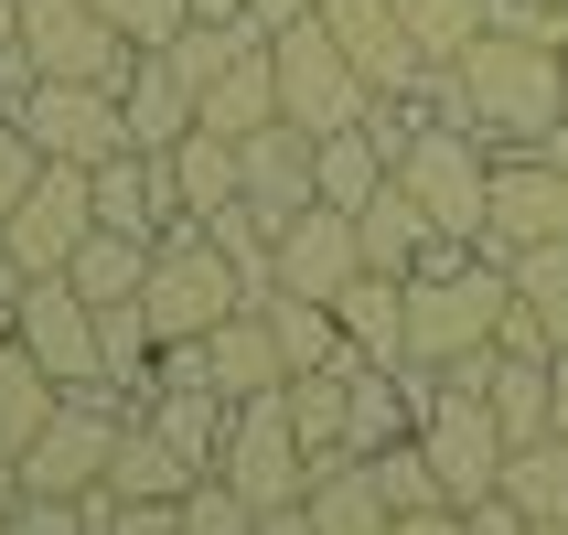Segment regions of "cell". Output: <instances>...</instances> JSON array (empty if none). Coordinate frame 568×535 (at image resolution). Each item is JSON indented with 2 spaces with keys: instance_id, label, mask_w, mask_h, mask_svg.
I'll return each instance as SVG.
<instances>
[{
  "instance_id": "8fae6325",
  "label": "cell",
  "mask_w": 568,
  "mask_h": 535,
  "mask_svg": "<svg viewBox=\"0 0 568 535\" xmlns=\"http://www.w3.org/2000/svg\"><path fill=\"white\" fill-rule=\"evenodd\" d=\"M483 247L526 257V247H568V172L547 151H494V204H483Z\"/></svg>"
},
{
  "instance_id": "f1b7e54d",
  "label": "cell",
  "mask_w": 568,
  "mask_h": 535,
  "mask_svg": "<svg viewBox=\"0 0 568 535\" xmlns=\"http://www.w3.org/2000/svg\"><path fill=\"white\" fill-rule=\"evenodd\" d=\"M526 525H568V440H526L505 461V482H494Z\"/></svg>"
},
{
  "instance_id": "ac0fdd59",
  "label": "cell",
  "mask_w": 568,
  "mask_h": 535,
  "mask_svg": "<svg viewBox=\"0 0 568 535\" xmlns=\"http://www.w3.org/2000/svg\"><path fill=\"white\" fill-rule=\"evenodd\" d=\"M354 236H365V268H386V279H408L418 257L440 247V225L418 215V193L397 183V172H386V183L365 193V204H354Z\"/></svg>"
},
{
  "instance_id": "83f0119b",
  "label": "cell",
  "mask_w": 568,
  "mask_h": 535,
  "mask_svg": "<svg viewBox=\"0 0 568 535\" xmlns=\"http://www.w3.org/2000/svg\"><path fill=\"white\" fill-rule=\"evenodd\" d=\"M54 397H64V385L43 375V364H32V343L11 332V321H0V450H22L32 429L54 418Z\"/></svg>"
},
{
  "instance_id": "d4e9b609",
  "label": "cell",
  "mask_w": 568,
  "mask_h": 535,
  "mask_svg": "<svg viewBox=\"0 0 568 535\" xmlns=\"http://www.w3.org/2000/svg\"><path fill=\"white\" fill-rule=\"evenodd\" d=\"M290 429H301V450L312 461H344V418H354V353L344 364H312V375H290Z\"/></svg>"
},
{
  "instance_id": "7c38bea8",
  "label": "cell",
  "mask_w": 568,
  "mask_h": 535,
  "mask_svg": "<svg viewBox=\"0 0 568 535\" xmlns=\"http://www.w3.org/2000/svg\"><path fill=\"white\" fill-rule=\"evenodd\" d=\"M11 332L32 343V364H43L54 385H108V375H97V300L64 279V268H54V279H22Z\"/></svg>"
},
{
  "instance_id": "44dd1931",
  "label": "cell",
  "mask_w": 568,
  "mask_h": 535,
  "mask_svg": "<svg viewBox=\"0 0 568 535\" xmlns=\"http://www.w3.org/2000/svg\"><path fill=\"white\" fill-rule=\"evenodd\" d=\"M161 172H172V215L183 225H204V215H225V204H236V140H225V128H183V140H172V151H161Z\"/></svg>"
},
{
  "instance_id": "74e56055",
  "label": "cell",
  "mask_w": 568,
  "mask_h": 535,
  "mask_svg": "<svg viewBox=\"0 0 568 535\" xmlns=\"http://www.w3.org/2000/svg\"><path fill=\"white\" fill-rule=\"evenodd\" d=\"M11 535H87V493H22Z\"/></svg>"
},
{
  "instance_id": "7bdbcfd3",
  "label": "cell",
  "mask_w": 568,
  "mask_h": 535,
  "mask_svg": "<svg viewBox=\"0 0 568 535\" xmlns=\"http://www.w3.org/2000/svg\"><path fill=\"white\" fill-rule=\"evenodd\" d=\"M11 514H22V461L0 450V535H11Z\"/></svg>"
},
{
  "instance_id": "7dc6e473",
  "label": "cell",
  "mask_w": 568,
  "mask_h": 535,
  "mask_svg": "<svg viewBox=\"0 0 568 535\" xmlns=\"http://www.w3.org/2000/svg\"><path fill=\"white\" fill-rule=\"evenodd\" d=\"M0 43H22V22H11V0H0Z\"/></svg>"
},
{
  "instance_id": "9a60e30c",
  "label": "cell",
  "mask_w": 568,
  "mask_h": 535,
  "mask_svg": "<svg viewBox=\"0 0 568 535\" xmlns=\"http://www.w3.org/2000/svg\"><path fill=\"white\" fill-rule=\"evenodd\" d=\"M193 107H204V96H193V75L172 54H129V75H119V119H129V151H172V140H183L193 128Z\"/></svg>"
},
{
  "instance_id": "603a6c76",
  "label": "cell",
  "mask_w": 568,
  "mask_h": 535,
  "mask_svg": "<svg viewBox=\"0 0 568 535\" xmlns=\"http://www.w3.org/2000/svg\"><path fill=\"white\" fill-rule=\"evenodd\" d=\"M97 375L119 385L129 408H151V375H161V332L140 300H97Z\"/></svg>"
},
{
  "instance_id": "d6986e66",
  "label": "cell",
  "mask_w": 568,
  "mask_h": 535,
  "mask_svg": "<svg viewBox=\"0 0 568 535\" xmlns=\"http://www.w3.org/2000/svg\"><path fill=\"white\" fill-rule=\"evenodd\" d=\"M204 461H183V450L161 440L151 418H129L119 429V461H108V493H129V504H183V493H204Z\"/></svg>"
},
{
  "instance_id": "f6af8a7d",
  "label": "cell",
  "mask_w": 568,
  "mask_h": 535,
  "mask_svg": "<svg viewBox=\"0 0 568 535\" xmlns=\"http://www.w3.org/2000/svg\"><path fill=\"white\" fill-rule=\"evenodd\" d=\"M193 22H247V0H193Z\"/></svg>"
},
{
  "instance_id": "3957f363",
  "label": "cell",
  "mask_w": 568,
  "mask_h": 535,
  "mask_svg": "<svg viewBox=\"0 0 568 535\" xmlns=\"http://www.w3.org/2000/svg\"><path fill=\"white\" fill-rule=\"evenodd\" d=\"M257 289L236 279V257L204 236V225H172L151 247V279H140V311H151V332L161 343H204L225 311H247Z\"/></svg>"
},
{
  "instance_id": "7a4b0ae2",
  "label": "cell",
  "mask_w": 568,
  "mask_h": 535,
  "mask_svg": "<svg viewBox=\"0 0 568 535\" xmlns=\"http://www.w3.org/2000/svg\"><path fill=\"white\" fill-rule=\"evenodd\" d=\"M515 321V268L494 247H429L408 268V364H462V353L505 343Z\"/></svg>"
},
{
  "instance_id": "484cf974",
  "label": "cell",
  "mask_w": 568,
  "mask_h": 535,
  "mask_svg": "<svg viewBox=\"0 0 568 535\" xmlns=\"http://www.w3.org/2000/svg\"><path fill=\"white\" fill-rule=\"evenodd\" d=\"M386 172H397V161L376 151V128H322V140H312V193H322V204H344V215L386 183Z\"/></svg>"
},
{
  "instance_id": "1f68e13d",
  "label": "cell",
  "mask_w": 568,
  "mask_h": 535,
  "mask_svg": "<svg viewBox=\"0 0 568 535\" xmlns=\"http://www.w3.org/2000/svg\"><path fill=\"white\" fill-rule=\"evenodd\" d=\"M257 43H268L257 22H183L172 43H161V54L183 64V75H193V96H204V86L225 75V64H236V54H257Z\"/></svg>"
},
{
  "instance_id": "ab89813d",
  "label": "cell",
  "mask_w": 568,
  "mask_h": 535,
  "mask_svg": "<svg viewBox=\"0 0 568 535\" xmlns=\"http://www.w3.org/2000/svg\"><path fill=\"white\" fill-rule=\"evenodd\" d=\"M312 11H322V0H247L257 32H290V22H312Z\"/></svg>"
},
{
  "instance_id": "5bb4252c",
  "label": "cell",
  "mask_w": 568,
  "mask_h": 535,
  "mask_svg": "<svg viewBox=\"0 0 568 535\" xmlns=\"http://www.w3.org/2000/svg\"><path fill=\"white\" fill-rule=\"evenodd\" d=\"M322 22H333V43L354 54V75H365L376 96H418L429 75H440V64L408 43V22H397L386 0H322Z\"/></svg>"
},
{
  "instance_id": "bcb514c9",
  "label": "cell",
  "mask_w": 568,
  "mask_h": 535,
  "mask_svg": "<svg viewBox=\"0 0 568 535\" xmlns=\"http://www.w3.org/2000/svg\"><path fill=\"white\" fill-rule=\"evenodd\" d=\"M547 161H558V172H568V119H558V128H547Z\"/></svg>"
},
{
  "instance_id": "7402d4cb",
  "label": "cell",
  "mask_w": 568,
  "mask_h": 535,
  "mask_svg": "<svg viewBox=\"0 0 568 535\" xmlns=\"http://www.w3.org/2000/svg\"><path fill=\"white\" fill-rule=\"evenodd\" d=\"M333 321H344V353H354V364H408V279L365 268V279L333 300Z\"/></svg>"
},
{
  "instance_id": "c3c4849f",
  "label": "cell",
  "mask_w": 568,
  "mask_h": 535,
  "mask_svg": "<svg viewBox=\"0 0 568 535\" xmlns=\"http://www.w3.org/2000/svg\"><path fill=\"white\" fill-rule=\"evenodd\" d=\"M558 11H568V0H558Z\"/></svg>"
},
{
  "instance_id": "836d02e7",
  "label": "cell",
  "mask_w": 568,
  "mask_h": 535,
  "mask_svg": "<svg viewBox=\"0 0 568 535\" xmlns=\"http://www.w3.org/2000/svg\"><path fill=\"white\" fill-rule=\"evenodd\" d=\"M365 472H376V493H386L397 514H418V504H450V493H440V472H429V450H418V440H386V450H365Z\"/></svg>"
},
{
  "instance_id": "d6a6232c",
  "label": "cell",
  "mask_w": 568,
  "mask_h": 535,
  "mask_svg": "<svg viewBox=\"0 0 568 535\" xmlns=\"http://www.w3.org/2000/svg\"><path fill=\"white\" fill-rule=\"evenodd\" d=\"M386 11L408 22V43H418L429 64H450V54L483 32V0H386Z\"/></svg>"
},
{
  "instance_id": "b9f144b4",
  "label": "cell",
  "mask_w": 568,
  "mask_h": 535,
  "mask_svg": "<svg viewBox=\"0 0 568 535\" xmlns=\"http://www.w3.org/2000/svg\"><path fill=\"white\" fill-rule=\"evenodd\" d=\"M22 279H32V268L11 257V236H0V321H11V300H22Z\"/></svg>"
},
{
  "instance_id": "ee69618b",
  "label": "cell",
  "mask_w": 568,
  "mask_h": 535,
  "mask_svg": "<svg viewBox=\"0 0 568 535\" xmlns=\"http://www.w3.org/2000/svg\"><path fill=\"white\" fill-rule=\"evenodd\" d=\"M257 535H312V514H301V504H280V514H257Z\"/></svg>"
},
{
  "instance_id": "9c48e42d",
  "label": "cell",
  "mask_w": 568,
  "mask_h": 535,
  "mask_svg": "<svg viewBox=\"0 0 568 535\" xmlns=\"http://www.w3.org/2000/svg\"><path fill=\"white\" fill-rule=\"evenodd\" d=\"M0 236H11V257H22L32 279L75 268V247L97 236V172H75V161H43V172H32V193L0 215Z\"/></svg>"
},
{
  "instance_id": "cb8c5ba5",
  "label": "cell",
  "mask_w": 568,
  "mask_h": 535,
  "mask_svg": "<svg viewBox=\"0 0 568 535\" xmlns=\"http://www.w3.org/2000/svg\"><path fill=\"white\" fill-rule=\"evenodd\" d=\"M268 119H280V54L257 43V54H236L215 86H204L193 128H225V140H247V128H268Z\"/></svg>"
},
{
  "instance_id": "8992f818",
  "label": "cell",
  "mask_w": 568,
  "mask_h": 535,
  "mask_svg": "<svg viewBox=\"0 0 568 535\" xmlns=\"http://www.w3.org/2000/svg\"><path fill=\"white\" fill-rule=\"evenodd\" d=\"M215 482L236 493V504H257V514H280V504L312 493V450H301V429H290V397H280V385H268V397H236V429H225Z\"/></svg>"
},
{
  "instance_id": "6da1fadb",
  "label": "cell",
  "mask_w": 568,
  "mask_h": 535,
  "mask_svg": "<svg viewBox=\"0 0 568 535\" xmlns=\"http://www.w3.org/2000/svg\"><path fill=\"white\" fill-rule=\"evenodd\" d=\"M440 75H450V107L473 119L483 151H547V128L568 119V54L558 43H526V32L483 22Z\"/></svg>"
},
{
  "instance_id": "5b68a950",
  "label": "cell",
  "mask_w": 568,
  "mask_h": 535,
  "mask_svg": "<svg viewBox=\"0 0 568 535\" xmlns=\"http://www.w3.org/2000/svg\"><path fill=\"white\" fill-rule=\"evenodd\" d=\"M268 54H280V119L290 128H365V107H376V86L354 75V54L333 43V22H290V32H268Z\"/></svg>"
},
{
  "instance_id": "30bf717a",
  "label": "cell",
  "mask_w": 568,
  "mask_h": 535,
  "mask_svg": "<svg viewBox=\"0 0 568 535\" xmlns=\"http://www.w3.org/2000/svg\"><path fill=\"white\" fill-rule=\"evenodd\" d=\"M11 22H22V54L32 75H75V86H119L129 75V32L97 22V0H11Z\"/></svg>"
},
{
  "instance_id": "52a82bcc",
  "label": "cell",
  "mask_w": 568,
  "mask_h": 535,
  "mask_svg": "<svg viewBox=\"0 0 568 535\" xmlns=\"http://www.w3.org/2000/svg\"><path fill=\"white\" fill-rule=\"evenodd\" d=\"M418 450H429V472H440L450 504H494V482H505V461H515L505 418L483 408L473 385H450V375H440V397L418 408Z\"/></svg>"
},
{
  "instance_id": "e575fe53",
  "label": "cell",
  "mask_w": 568,
  "mask_h": 535,
  "mask_svg": "<svg viewBox=\"0 0 568 535\" xmlns=\"http://www.w3.org/2000/svg\"><path fill=\"white\" fill-rule=\"evenodd\" d=\"M97 22H108V32H129V43L151 54V43H172V32L193 22V0H97Z\"/></svg>"
},
{
  "instance_id": "e0dca14e",
  "label": "cell",
  "mask_w": 568,
  "mask_h": 535,
  "mask_svg": "<svg viewBox=\"0 0 568 535\" xmlns=\"http://www.w3.org/2000/svg\"><path fill=\"white\" fill-rule=\"evenodd\" d=\"M204 375L225 385V397H268V385H290V353H280V332H268V311H225L215 332H204Z\"/></svg>"
},
{
  "instance_id": "277c9868",
  "label": "cell",
  "mask_w": 568,
  "mask_h": 535,
  "mask_svg": "<svg viewBox=\"0 0 568 535\" xmlns=\"http://www.w3.org/2000/svg\"><path fill=\"white\" fill-rule=\"evenodd\" d=\"M129 418H140V408H129L119 385H64L54 418L11 450V461H22V493H97L108 461H119V429H129Z\"/></svg>"
},
{
  "instance_id": "ffe728a7",
  "label": "cell",
  "mask_w": 568,
  "mask_h": 535,
  "mask_svg": "<svg viewBox=\"0 0 568 535\" xmlns=\"http://www.w3.org/2000/svg\"><path fill=\"white\" fill-rule=\"evenodd\" d=\"M301 514H312V535H397V504L376 493V472L365 461H312V493H301Z\"/></svg>"
},
{
  "instance_id": "ba28073f",
  "label": "cell",
  "mask_w": 568,
  "mask_h": 535,
  "mask_svg": "<svg viewBox=\"0 0 568 535\" xmlns=\"http://www.w3.org/2000/svg\"><path fill=\"white\" fill-rule=\"evenodd\" d=\"M11 119L32 128V151H43V161H75V172H97V161H119V151H129L119 86H75V75H32V86L11 96Z\"/></svg>"
},
{
  "instance_id": "d590c367",
  "label": "cell",
  "mask_w": 568,
  "mask_h": 535,
  "mask_svg": "<svg viewBox=\"0 0 568 535\" xmlns=\"http://www.w3.org/2000/svg\"><path fill=\"white\" fill-rule=\"evenodd\" d=\"M183 535H257V504H236L225 482H204V493H183Z\"/></svg>"
},
{
  "instance_id": "4dcf8cb0",
  "label": "cell",
  "mask_w": 568,
  "mask_h": 535,
  "mask_svg": "<svg viewBox=\"0 0 568 535\" xmlns=\"http://www.w3.org/2000/svg\"><path fill=\"white\" fill-rule=\"evenodd\" d=\"M505 268H515L526 321L547 332V353H568V247H526V257H505Z\"/></svg>"
},
{
  "instance_id": "2e32d148",
  "label": "cell",
  "mask_w": 568,
  "mask_h": 535,
  "mask_svg": "<svg viewBox=\"0 0 568 535\" xmlns=\"http://www.w3.org/2000/svg\"><path fill=\"white\" fill-rule=\"evenodd\" d=\"M236 183H247V204H268V215L322 204V193H312V128H290V119L247 128V140H236Z\"/></svg>"
},
{
  "instance_id": "4fadbf2b",
  "label": "cell",
  "mask_w": 568,
  "mask_h": 535,
  "mask_svg": "<svg viewBox=\"0 0 568 535\" xmlns=\"http://www.w3.org/2000/svg\"><path fill=\"white\" fill-rule=\"evenodd\" d=\"M365 279V236H354L344 204H301L280 225V257H268V289H301V300H344Z\"/></svg>"
},
{
  "instance_id": "f35d334b",
  "label": "cell",
  "mask_w": 568,
  "mask_h": 535,
  "mask_svg": "<svg viewBox=\"0 0 568 535\" xmlns=\"http://www.w3.org/2000/svg\"><path fill=\"white\" fill-rule=\"evenodd\" d=\"M397 535H473V504H418L397 514Z\"/></svg>"
},
{
  "instance_id": "4316f807",
  "label": "cell",
  "mask_w": 568,
  "mask_h": 535,
  "mask_svg": "<svg viewBox=\"0 0 568 535\" xmlns=\"http://www.w3.org/2000/svg\"><path fill=\"white\" fill-rule=\"evenodd\" d=\"M257 311H268V332H280L290 375H312V364H344V321H333V300H301V289H257Z\"/></svg>"
},
{
  "instance_id": "60d3db41",
  "label": "cell",
  "mask_w": 568,
  "mask_h": 535,
  "mask_svg": "<svg viewBox=\"0 0 568 535\" xmlns=\"http://www.w3.org/2000/svg\"><path fill=\"white\" fill-rule=\"evenodd\" d=\"M547 440H568V353H547Z\"/></svg>"
},
{
  "instance_id": "8d00e7d4",
  "label": "cell",
  "mask_w": 568,
  "mask_h": 535,
  "mask_svg": "<svg viewBox=\"0 0 568 535\" xmlns=\"http://www.w3.org/2000/svg\"><path fill=\"white\" fill-rule=\"evenodd\" d=\"M32 172H43V151H32V128L0 107V215H11V204L32 193Z\"/></svg>"
},
{
  "instance_id": "f546056e",
  "label": "cell",
  "mask_w": 568,
  "mask_h": 535,
  "mask_svg": "<svg viewBox=\"0 0 568 535\" xmlns=\"http://www.w3.org/2000/svg\"><path fill=\"white\" fill-rule=\"evenodd\" d=\"M151 247H161V236H119V225H97L87 247H75V268H64V279L87 289V300H140V279H151Z\"/></svg>"
}]
</instances>
